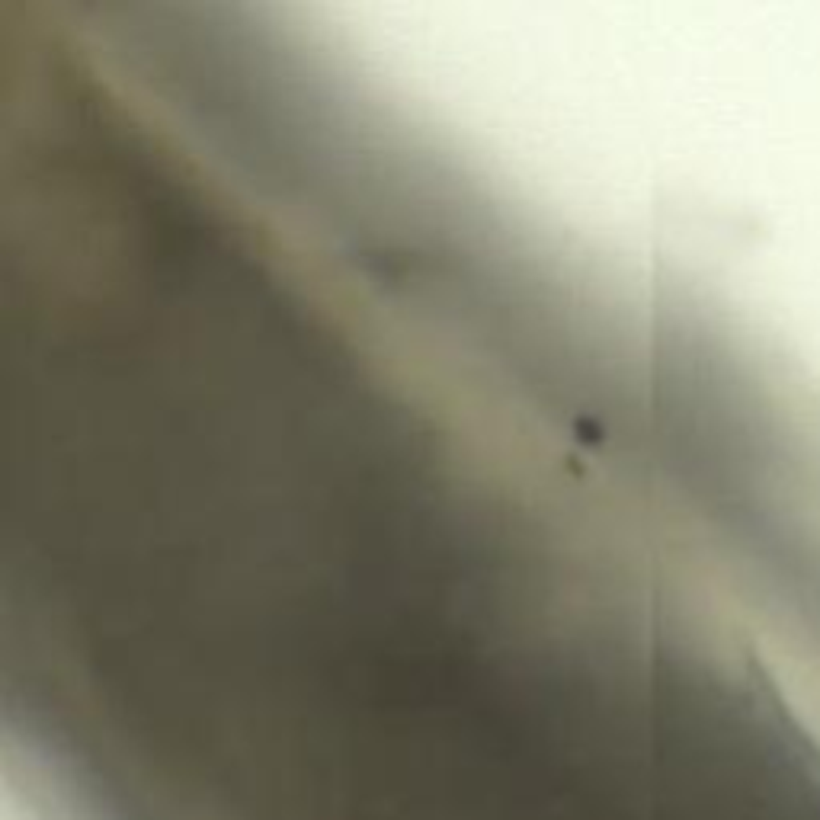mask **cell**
Instances as JSON below:
<instances>
[{"instance_id":"cell-2","label":"cell","mask_w":820,"mask_h":820,"mask_svg":"<svg viewBox=\"0 0 820 820\" xmlns=\"http://www.w3.org/2000/svg\"><path fill=\"white\" fill-rule=\"evenodd\" d=\"M23 270H29V266H23ZM26 279H29V276H23V282H26ZM26 285H32V282H26ZM32 289H35V285H32ZM39 292H42V289H39ZM45 295H49V292H45ZM80 299H84V295H80ZM55 301H58V299H55ZM61 305H64V301H61ZM71 311H74V308H71ZM80 318H84V314H80ZM93 327H97V324H93ZM106 337H109V334H106ZM109 340H112V337H109ZM126 353H128V349H126ZM128 356H132V353H128ZM157 382H160V378H157ZM160 385H164V382H160ZM186 410H189V407H186ZM212 436H215V433H212ZM215 439H218V436H215ZM218 442H222V439H218ZM222 445H224V442H222ZM224 449H228V445H224ZM228 452H231V449H228ZM231 455H234V452H231ZM234 459H237V455H234ZM237 462H241V459H237ZM241 465H243V462H241ZM243 468H247V465H243ZM247 471H251V468H247ZM251 474H253V471H251ZM253 478H257V474H253Z\"/></svg>"},{"instance_id":"cell-1","label":"cell","mask_w":820,"mask_h":820,"mask_svg":"<svg viewBox=\"0 0 820 820\" xmlns=\"http://www.w3.org/2000/svg\"><path fill=\"white\" fill-rule=\"evenodd\" d=\"M334 193H337V186H334ZM340 193H343V186H340ZM340 193H337V202H340ZM343 202H346V199H343ZM340 215H343V205H340ZM346 215H349V209H346ZM346 215H343V224H346ZM349 224H353V222H349ZM346 234H349V228H346ZM353 237H356V231H353ZM353 237H349V243H353ZM356 247H359V243H356ZM356 247H353V253H356ZM359 257H362V253H359ZM359 257H356V263H359ZM362 266H366V263H362ZM362 266H359V272H362ZM366 276H368V272H366ZM366 276H362V282H366ZM368 285H372V279H368ZM368 285H366V292H368ZM372 292H375V289H372ZM368 301H372V295H368ZM372 311H375V305H372ZM378 311H382V308H378ZM378 311H375V320H378ZM382 324H385V320H382ZM382 324H378V330H382ZM385 334H388V330H385ZM385 334H382V340H385ZM388 343H385V349H388ZM391 353H394V349H391ZM388 359H394V356H388Z\"/></svg>"}]
</instances>
